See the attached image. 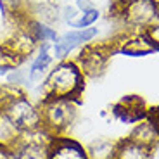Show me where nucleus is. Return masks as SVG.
<instances>
[{"label": "nucleus", "mask_w": 159, "mask_h": 159, "mask_svg": "<svg viewBox=\"0 0 159 159\" xmlns=\"http://www.w3.org/2000/svg\"><path fill=\"white\" fill-rule=\"evenodd\" d=\"M30 16L45 24L57 26L61 23V5L54 0H43V2H38L33 5Z\"/></svg>", "instance_id": "obj_15"}, {"label": "nucleus", "mask_w": 159, "mask_h": 159, "mask_svg": "<svg viewBox=\"0 0 159 159\" xmlns=\"http://www.w3.org/2000/svg\"><path fill=\"white\" fill-rule=\"evenodd\" d=\"M5 80H7L9 85H14V87H21V85H24V83H30L28 81V71H26V69H21V66L16 69H12V71H9V75L5 76Z\"/></svg>", "instance_id": "obj_21"}, {"label": "nucleus", "mask_w": 159, "mask_h": 159, "mask_svg": "<svg viewBox=\"0 0 159 159\" xmlns=\"http://www.w3.org/2000/svg\"><path fill=\"white\" fill-rule=\"evenodd\" d=\"M119 2H121V4L125 5V4H128V2H130V0H119Z\"/></svg>", "instance_id": "obj_27"}, {"label": "nucleus", "mask_w": 159, "mask_h": 159, "mask_svg": "<svg viewBox=\"0 0 159 159\" xmlns=\"http://www.w3.org/2000/svg\"><path fill=\"white\" fill-rule=\"evenodd\" d=\"M114 159H152V149L143 147L131 139H123L116 142Z\"/></svg>", "instance_id": "obj_14"}, {"label": "nucleus", "mask_w": 159, "mask_h": 159, "mask_svg": "<svg viewBox=\"0 0 159 159\" xmlns=\"http://www.w3.org/2000/svg\"><path fill=\"white\" fill-rule=\"evenodd\" d=\"M128 139H131L133 142H137V143H140V145H143V147H149V149L154 151V147L159 143V131L156 130L154 125L145 118L133 126V130H131Z\"/></svg>", "instance_id": "obj_13"}, {"label": "nucleus", "mask_w": 159, "mask_h": 159, "mask_svg": "<svg viewBox=\"0 0 159 159\" xmlns=\"http://www.w3.org/2000/svg\"><path fill=\"white\" fill-rule=\"evenodd\" d=\"M24 26L28 28V31L31 33V36L36 40V43H52L56 42V38L59 36L56 26H50V24H45L42 21L35 19V17L28 16L24 19Z\"/></svg>", "instance_id": "obj_16"}, {"label": "nucleus", "mask_w": 159, "mask_h": 159, "mask_svg": "<svg viewBox=\"0 0 159 159\" xmlns=\"http://www.w3.org/2000/svg\"><path fill=\"white\" fill-rule=\"evenodd\" d=\"M48 159H88L87 149L75 139L56 135L50 142Z\"/></svg>", "instance_id": "obj_10"}, {"label": "nucleus", "mask_w": 159, "mask_h": 159, "mask_svg": "<svg viewBox=\"0 0 159 159\" xmlns=\"http://www.w3.org/2000/svg\"><path fill=\"white\" fill-rule=\"evenodd\" d=\"M147 119L154 125V128L159 131V106L157 107H152L147 111Z\"/></svg>", "instance_id": "obj_24"}, {"label": "nucleus", "mask_w": 159, "mask_h": 159, "mask_svg": "<svg viewBox=\"0 0 159 159\" xmlns=\"http://www.w3.org/2000/svg\"><path fill=\"white\" fill-rule=\"evenodd\" d=\"M97 35H99V28H93V26L83 30H68L61 33L56 42H52V56L57 61L69 59V54H73L76 48L83 45L92 43V40L97 38Z\"/></svg>", "instance_id": "obj_7"}, {"label": "nucleus", "mask_w": 159, "mask_h": 159, "mask_svg": "<svg viewBox=\"0 0 159 159\" xmlns=\"http://www.w3.org/2000/svg\"><path fill=\"white\" fill-rule=\"evenodd\" d=\"M99 19H100V11L97 7H93V9H88V11L78 12V16H76L68 26L73 30H83V28L93 26Z\"/></svg>", "instance_id": "obj_20"}, {"label": "nucleus", "mask_w": 159, "mask_h": 159, "mask_svg": "<svg viewBox=\"0 0 159 159\" xmlns=\"http://www.w3.org/2000/svg\"><path fill=\"white\" fill-rule=\"evenodd\" d=\"M88 159H114L116 156V142L106 139H97L87 145Z\"/></svg>", "instance_id": "obj_18"}, {"label": "nucleus", "mask_w": 159, "mask_h": 159, "mask_svg": "<svg viewBox=\"0 0 159 159\" xmlns=\"http://www.w3.org/2000/svg\"><path fill=\"white\" fill-rule=\"evenodd\" d=\"M4 102H2V114L19 133L33 131L42 128V111L19 87L4 85Z\"/></svg>", "instance_id": "obj_2"}, {"label": "nucleus", "mask_w": 159, "mask_h": 159, "mask_svg": "<svg viewBox=\"0 0 159 159\" xmlns=\"http://www.w3.org/2000/svg\"><path fill=\"white\" fill-rule=\"evenodd\" d=\"M0 11L5 16V19H11L12 23H23L30 14L28 12V4L26 0H0Z\"/></svg>", "instance_id": "obj_17"}, {"label": "nucleus", "mask_w": 159, "mask_h": 159, "mask_svg": "<svg viewBox=\"0 0 159 159\" xmlns=\"http://www.w3.org/2000/svg\"><path fill=\"white\" fill-rule=\"evenodd\" d=\"M4 87H0V111H2V102H4Z\"/></svg>", "instance_id": "obj_26"}, {"label": "nucleus", "mask_w": 159, "mask_h": 159, "mask_svg": "<svg viewBox=\"0 0 159 159\" xmlns=\"http://www.w3.org/2000/svg\"><path fill=\"white\" fill-rule=\"evenodd\" d=\"M54 135H50L43 126L33 131L19 133L17 140L12 143V151L17 159H48L50 142Z\"/></svg>", "instance_id": "obj_4"}, {"label": "nucleus", "mask_w": 159, "mask_h": 159, "mask_svg": "<svg viewBox=\"0 0 159 159\" xmlns=\"http://www.w3.org/2000/svg\"><path fill=\"white\" fill-rule=\"evenodd\" d=\"M54 64V56H52V43H40L36 48L35 57L31 59L28 66V81L36 83L40 80H43L47 73L50 71Z\"/></svg>", "instance_id": "obj_11"}, {"label": "nucleus", "mask_w": 159, "mask_h": 159, "mask_svg": "<svg viewBox=\"0 0 159 159\" xmlns=\"http://www.w3.org/2000/svg\"><path fill=\"white\" fill-rule=\"evenodd\" d=\"M156 2H157V4H159V0H156Z\"/></svg>", "instance_id": "obj_29"}, {"label": "nucleus", "mask_w": 159, "mask_h": 159, "mask_svg": "<svg viewBox=\"0 0 159 159\" xmlns=\"http://www.w3.org/2000/svg\"><path fill=\"white\" fill-rule=\"evenodd\" d=\"M12 50L19 54L24 61L28 59L31 54H35L36 48H38V43H36V40L31 36V33L28 31V28L24 26V21L21 24H17L14 31H12V36L5 42Z\"/></svg>", "instance_id": "obj_12"}, {"label": "nucleus", "mask_w": 159, "mask_h": 159, "mask_svg": "<svg viewBox=\"0 0 159 159\" xmlns=\"http://www.w3.org/2000/svg\"><path fill=\"white\" fill-rule=\"evenodd\" d=\"M23 62H24L23 57H21L19 54H16L5 42L0 45V76L5 78V76L9 75V71L19 68Z\"/></svg>", "instance_id": "obj_19"}, {"label": "nucleus", "mask_w": 159, "mask_h": 159, "mask_svg": "<svg viewBox=\"0 0 159 159\" xmlns=\"http://www.w3.org/2000/svg\"><path fill=\"white\" fill-rule=\"evenodd\" d=\"M111 52H112V48L109 45L87 43L81 47L75 62L78 64V68L81 69L85 78H97L107 68Z\"/></svg>", "instance_id": "obj_6"}, {"label": "nucleus", "mask_w": 159, "mask_h": 159, "mask_svg": "<svg viewBox=\"0 0 159 159\" xmlns=\"http://www.w3.org/2000/svg\"><path fill=\"white\" fill-rule=\"evenodd\" d=\"M147 106L140 95H126L111 107V114L123 125H137L147 118Z\"/></svg>", "instance_id": "obj_9"}, {"label": "nucleus", "mask_w": 159, "mask_h": 159, "mask_svg": "<svg viewBox=\"0 0 159 159\" xmlns=\"http://www.w3.org/2000/svg\"><path fill=\"white\" fill-rule=\"evenodd\" d=\"M157 21H159V7H157Z\"/></svg>", "instance_id": "obj_28"}, {"label": "nucleus", "mask_w": 159, "mask_h": 159, "mask_svg": "<svg viewBox=\"0 0 159 159\" xmlns=\"http://www.w3.org/2000/svg\"><path fill=\"white\" fill-rule=\"evenodd\" d=\"M43 99L59 97V99L76 100L85 88V75L78 68L75 59L57 61L47 73L42 83Z\"/></svg>", "instance_id": "obj_1"}, {"label": "nucleus", "mask_w": 159, "mask_h": 159, "mask_svg": "<svg viewBox=\"0 0 159 159\" xmlns=\"http://www.w3.org/2000/svg\"><path fill=\"white\" fill-rule=\"evenodd\" d=\"M76 16H78V9L75 5H64V7H61V21H64L66 24H69Z\"/></svg>", "instance_id": "obj_23"}, {"label": "nucleus", "mask_w": 159, "mask_h": 159, "mask_svg": "<svg viewBox=\"0 0 159 159\" xmlns=\"http://www.w3.org/2000/svg\"><path fill=\"white\" fill-rule=\"evenodd\" d=\"M42 126L50 135H62L76 119V102L69 99L48 97L42 100Z\"/></svg>", "instance_id": "obj_3"}, {"label": "nucleus", "mask_w": 159, "mask_h": 159, "mask_svg": "<svg viewBox=\"0 0 159 159\" xmlns=\"http://www.w3.org/2000/svg\"><path fill=\"white\" fill-rule=\"evenodd\" d=\"M75 7L78 9V12L88 11V9H93V0H75Z\"/></svg>", "instance_id": "obj_25"}, {"label": "nucleus", "mask_w": 159, "mask_h": 159, "mask_svg": "<svg viewBox=\"0 0 159 159\" xmlns=\"http://www.w3.org/2000/svg\"><path fill=\"white\" fill-rule=\"evenodd\" d=\"M143 31L147 33V36L151 38V42H152V43H154L156 52H159V21L152 23L151 26H147V28L143 30Z\"/></svg>", "instance_id": "obj_22"}, {"label": "nucleus", "mask_w": 159, "mask_h": 159, "mask_svg": "<svg viewBox=\"0 0 159 159\" xmlns=\"http://www.w3.org/2000/svg\"><path fill=\"white\" fill-rule=\"evenodd\" d=\"M111 48L112 52H119L128 57H143L156 52V47L147 36V33L137 31V30H131V33H126L116 42H112Z\"/></svg>", "instance_id": "obj_8"}, {"label": "nucleus", "mask_w": 159, "mask_h": 159, "mask_svg": "<svg viewBox=\"0 0 159 159\" xmlns=\"http://www.w3.org/2000/svg\"><path fill=\"white\" fill-rule=\"evenodd\" d=\"M157 7L159 4L156 0H130L128 4H125L119 19L130 30L143 31L147 26L157 21Z\"/></svg>", "instance_id": "obj_5"}]
</instances>
